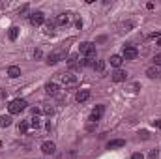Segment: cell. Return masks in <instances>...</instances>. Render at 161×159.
<instances>
[{"label":"cell","instance_id":"obj_23","mask_svg":"<svg viewBox=\"0 0 161 159\" xmlns=\"http://www.w3.org/2000/svg\"><path fill=\"white\" fill-rule=\"evenodd\" d=\"M0 125H2V127H9V125H11V116H9V114H8V116H2V118H0Z\"/></svg>","mask_w":161,"mask_h":159},{"label":"cell","instance_id":"obj_17","mask_svg":"<svg viewBox=\"0 0 161 159\" xmlns=\"http://www.w3.org/2000/svg\"><path fill=\"white\" fill-rule=\"evenodd\" d=\"M79 58H77V54H71L69 58H68V64H69V68H80V62H77Z\"/></svg>","mask_w":161,"mask_h":159},{"label":"cell","instance_id":"obj_9","mask_svg":"<svg viewBox=\"0 0 161 159\" xmlns=\"http://www.w3.org/2000/svg\"><path fill=\"white\" fill-rule=\"evenodd\" d=\"M75 99H77L79 103L88 101V99H90V90H79V92H77V96H75Z\"/></svg>","mask_w":161,"mask_h":159},{"label":"cell","instance_id":"obj_7","mask_svg":"<svg viewBox=\"0 0 161 159\" xmlns=\"http://www.w3.org/2000/svg\"><path fill=\"white\" fill-rule=\"evenodd\" d=\"M77 80H79V77L73 75V73H64V75H62V82H64L66 86H73V84H77Z\"/></svg>","mask_w":161,"mask_h":159},{"label":"cell","instance_id":"obj_10","mask_svg":"<svg viewBox=\"0 0 161 159\" xmlns=\"http://www.w3.org/2000/svg\"><path fill=\"white\" fill-rule=\"evenodd\" d=\"M124 146H125V140H122V139L109 140V142H107V148H109V150H114V148H124Z\"/></svg>","mask_w":161,"mask_h":159},{"label":"cell","instance_id":"obj_4","mask_svg":"<svg viewBox=\"0 0 161 159\" xmlns=\"http://www.w3.org/2000/svg\"><path fill=\"white\" fill-rule=\"evenodd\" d=\"M103 112H105V107H103V105H96V109H94L92 114H90V122H92V123H97V122L101 120V116H103Z\"/></svg>","mask_w":161,"mask_h":159},{"label":"cell","instance_id":"obj_27","mask_svg":"<svg viewBox=\"0 0 161 159\" xmlns=\"http://www.w3.org/2000/svg\"><path fill=\"white\" fill-rule=\"evenodd\" d=\"M154 66H161V52L154 56Z\"/></svg>","mask_w":161,"mask_h":159},{"label":"cell","instance_id":"obj_13","mask_svg":"<svg viewBox=\"0 0 161 159\" xmlns=\"http://www.w3.org/2000/svg\"><path fill=\"white\" fill-rule=\"evenodd\" d=\"M19 75H21V68H19V66H9V68H8V77L17 79Z\"/></svg>","mask_w":161,"mask_h":159},{"label":"cell","instance_id":"obj_11","mask_svg":"<svg viewBox=\"0 0 161 159\" xmlns=\"http://www.w3.org/2000/svg\"><path fill=\"white\" fill-rule=\"evenodd\" d=\"M45 92H47L49 96H56V94H58V84H56V82H47V84H45Z\"/></svg>","mask_w":161,"mask_h":159},{"label":"cell","instance_id":"obj_16","mask_svg":"<svg viewBox=\"0 0 161 159\" xmlns=\"http://www.w3.org/2000/svg\"><path fill=\"white\" fill-rule=\"evenodd\" d=\"M60 62V54L58 52H51L49 56H47V64L49 66H54V64H58Z\"/></svg>","mask_w":161,"mask_h":159},{"label":"cell","instance_id":"obj_19","mask_svg":"<svg viewBox=\"0 0 161 159\" xmlns=\"http://www.w3.org/2000/svg\"><path fill=\"white\" fill-rule=\"evenodd\" d=\"M30 129V122L28 120H23L21 123H19V133H26Z\"/></svg>","mask_w":161,"mask_h":159},{"label":"cell","instance_id":"obj_29","mask_svg":"<svg viewBox=\"0 0 161 159\" xmlns=\"http://www.w3.org/2000/svg\"><path fill=\"white\" fill-rule=\"evenodd\" d=\"M131 159H144V156H142L141 152H137V154H133V156H131Z\"/></svg>","mask_w":161,"mask_h":159},{"label":"cell","instance_id":"obj_33","mask_svg":"<svg viewBox=\"0 0 161 159\" xmlns=\"http://www.w3.org/2000/svg\"><path fill=\"white\" fill-rule=\"evenodd\" d=\"M156 45H158V47H161V38H158V41H156Z\"/></svg>","mask_w":161,"mask_h":159},{"label":"cell","instance_id":"obj_1","mask_svg":"<svg viewBox=\"0 0 161 159\" xmlns=\"http://www.w3.org/2000/svg\"><path fill=\"white\" fill-rule=\"evenodd\" d=\"M26 99H13L9 105H8V111H9V114H19L21 111H25L26 109Z\"/></svg>","mask_w":161,"mask_h":159},{"label":"cell","instance_id":"obj_12","mask_svg":"<svg viewBox=\"0 0 161 159\" xmlns=\"http://www.w3.org/2000/svg\"><path fill=\"white\" fill-rule=\"evenodd\" d=\"M109 60H111V66H113V68H116V69H120L122 62H124V58H122L120 54H113Z\"/></svg>","mask_w":161,"mask_h":159},{"label":"cell","instance_id":"obj_15","mask_svg":"<svg viewBox=\"0 0 161 159\" xmlns=\"http://www.w3.org/2000/svg\"><path fill=\"white\" fill-rule=\"evenodd\" d=\"M56 25H60V26H64V25H68L69 23V15L68 13H60L58 17H56V21H54Z\"/></svg>","mask_w":161,"mask_h":159},{"label":"cell","instance_id":"obj_5","mask_svg":"<svg viewBox=\"0 0 161 159\" xmlns=\"http://www.w3.org/2000/svg\"><path fill=\"white\" fill-rule=\"evenodd\" d=\"M30 23L34 25V26H40L45 23V15H43V11H34V13H30Z\"/></svg>","mask_w":161,"mask_h":159},{"label":"cell","instance_id":"obj_2","mask_svg":"<svg viewBox=\"0 0 161 159\" xmlns=\"http://www.w3.org/2000/svg\"><path fill=\"white\" fill-rule=\"evenodd\" d=\"M79 52L84 54L86 58H94V56H96V45L90 43V41H84V43L79 45Z\"/></svg>","mask_w":161,"mask_h":159},{"label":"cell","instance_id":"obj_6","mask_svg":"<svg viewBox=\"0 0 161 159\" xmlns=\"http://www.w3.org/2000/svg\"><path fill=\"white\" fill-rule=\"evenodd\" d=\"M41 152H43L45 156H51V154L56 152V144H54L53 140H45V142L41 144Z\"/></svg>","mask_w":161,"mask_h":159},{"label":"cell","instance_id":"obj_25","mask_svg":"<svg viewBox=\"0 0 161 159\" xmlns=\"http://www.w3.org/2000/svg\"><path fill=\"white\" fill-rule=\"evenodd\" d=\"M34 58H36V60L43 58V52H41V49H36V51H34Z\"/></svg>","mask_w":161,"mask_h":159},{"label":"cell","instance_id":"obj_30","mask_svg":"<svg viewBox=\"0 0 161 159\" xmlns=\"http://www.w3.org/2000/svg\"><path fill=\"white\" fill-rule=\"evenodd\" d=\"M152 123H154V127H158V129H161V120H154Z\"/></svg>","mask_w":161,"mask_h":159},{"label":"cell","instance_id":"obj_18","mask_svg":"<svg viewBox=\"0 0 161 159\" xmlns=\"http://www.w3.org/2000/svg\"><path fill=\"white\" fill-rule=\"evenodd\" d=\"M30 127H32V129H40L41 127L40 116H32V118H30Z\"/></svg>","mask_w":161,"mask_h":159},{"label":"cell","instance_id":"obj_21","mask_svg":"<svg viewBox=\"0 0 161 159\" xmlns=\"http://www.w3.org/2000/svg\"><path fill=\"white\" fill-rule=\"evenodd\" d=\"M8 36H9V40H11V41H15V40H17V36H19V28H17V26H11Z\"/></svg>","mask_w":161,"mask_h":159},{"label":"cell","instance_id":"obj_32","mask_svg":"<svg viewBox=\"0 0 161 159\" xmlns=\"http://www.w3.org/2000/svg\"><path fill=\"white\" fill-rule=\"evenodd\" d=\"M139 135H141V137H142V139H148V133H146V131H141V133H139Z\"/></svg>","mask_w":161,"mask_h":159},{"label":"cell","instance_id":"obj_8","mask_svg":"<svg viewBox=\"0 0 161 159\" xmlns=\"http://www.w3.org/2000/svg\"><path fill=\"white\" fill-rule=\"evenodd\" d=\"M111 79L114 80V82H124V80L127 79V73L124 69H114L113 75H111Z\"/></svg>","mask_w":161,"mask_h":159},{"label":"cell","instance_id":"obj_3","mask_svg":"<svg viewBox=\"0 0 161 159\" xmlns=\"http://www.w3.org/2000/svg\"><path fill=\"white\" fill-rule=\"evenodd\" d=\"M137 56H139V51L133 45H124V52H122L124 60H135Z\"/></svg>","mask_w":161,"mask_h":159},{"label":"cell","instance_id":"obj_24","mask_svg":"<svg viewBox=\"0 0 161 159\" xmlns=\"http://www.w3.org/2000/svg\"><path fill=\"white\" fill-rule=\"evenodd\" d=\"M41 112H45V114H47V116H53V114H54V109H53V107H49V105H47V107H43V109H41Z\"/></svg>","mask_w":161,"mask_h":159},{"label":"cell","instance_id":"obj_20","mask_svg":"<svg viewBox=\"0 0 161 159\" xmlns=\"http://www.w3.org/2000/svg\"><path fill=\"white\" fill-rule=\"evenodd\" d=\"M94 69L101 73V71L105 69V60H96V62H94Z\"/></svg>","mask_w":161,"mask_h":159},{"label":"cell","instance_id":"obj_28","mask_svg":"<svg viewBox=\"0 0 161 159\" xmlns=\"http://www.w3.org/2000/svg\"><path fill=\"white\" fill-rule=\"evenodd\" d=\"M158 156H159V152H158V150H152L148 157H150V159H158Z\"/></svg>","mask_w":161,"mask_h":159},{"label":"cell","instance_id":"obj_26","mask_svg":"<svg viewBox=\"0 0 161 159\" xmlns=\"http://www.w3.org/2000/svg\"><path fill=\"white\" fill-rule=\"evenodd\" d=\"M54 32V23H47V34H53Z\"/></svg>","mask_w":161,"mask_h":159},{"label":"cell","instance_id":"obj_14","mask_svg":"<svg viewBox=\"0 0 161 159\" xmlns=\"http://www.w3.org/2000/svg\"><path fill=\"white\" fill-rule=\"evenodd\" d=\"M146 75H148L150 79H158V77H159V68H158V66H150V68L146 69Z\"/></svg>","mask_w":161,"mask_h":159},{"label":"cell","instance_id":"obj_31","mask_svg":"<svg viewBox=\"0 0 161 159\" xmlns=\"http://www.w3.org/2000/svg\"><path fill=\"white\" fill-rule=\"evenodd\" d=\"M26 11H28V6H26V4H25V6H23V8H21V9H19V13H21V15H23V13H26Z\"/></svg>","mask_w":161,"mask_h":159},{"label":"cell","instance_id":"obj_22","mask_svg":"<svg viewBox=\"0 0 161 159\" xmlns=\"http://www.w3.org/2000/svg\"><path fill=\"white\" fill-rule=\"evenodd\" d=\"M94 58H84L82 62H80V68H94Z\"/></svg>","mask_w":161,"mask_h":159},{"label":"cell","instance_id":"obj_34","mask_svg":"<svg viewBox=\"0 0 161 159\" xmlns=\"http://www.w3.org/2000/svg\"><path fill=\"white\" fill-rule=\"evenodd\" d=\"M159 77H161V71H159Z\"/></svg>","mask_w":161,"mask_h":159}]
</instances>
